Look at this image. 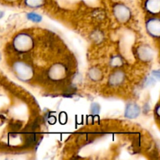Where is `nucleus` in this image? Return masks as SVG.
<instances>
[{
	"label": "nucleus",
	"mask_w": 160,
	"mask_h": 160,
	"mask_svg": "<svg viewBox=\"0 0 160 160\" xmlns=\"http://www.w3.org/2000/svg\"><path fill=\"white\" fill-rule=\"evenodd\" d=\"M100 110V106H98L97 103H93L91 106V112H92V114L94 115H97V114L99 113Z\"/></svg>",
	"instance_id": "14"
},
{
	"label": "nucleus",
	"mask_w": 160,
	"mask_h": 160,
	"mask_svg": "<svg viewBox=\"0 0 160 160\" xmlns=\"http://www.w3.org/2000/svg\"><path fill=\"white\" fill-rule=\"evenodd\" d=\"M1 59H2V56H1V54H0V60H1Z\"/></svg>",
	"instance_id": "16"
},
{
	"label": "nucleus",
	"mask_w": 160,
	"mask_h": 160,
	"mask_svg": "<svg viewBox=\"0 0 160 160\" xmlns=\"http://www.w3.org/2000/svg\"><path fill=\"white\" fill-rule=\"evenodd\" d=\"M141 112L140 107L135 103H128L125 109V117L130 119H134L139 116Z\"/></svg>",
	"instance_id": "5"
},
{
	"label": "nucleus",
	"mask_w": 160,
	"mask_h": 160,
	"mask_svg": "<svg viewBox=\"0 0 160 160\" xmlns=\"http://www.w3.org/2000/svg\"><path fill=\"white\" fill-rule=\"evenodd\" d=\"M66 70L62 65H57L54 66L51 68L49 71V75L52 78L55 80H58L59 78H62L65 76Z\"/></svg>",
	"instance_id": "7"
},
{
	"label": "nucleus",
	"mask_w": 160,
	"mask_h": 160,
	"mask_svg": "<svg viewBox=\"0 0 160 160\" xmlns=\"http://www.w3.org/2000/svg\"><path fill=\"white\" fill-rule=\"evenodd\" d=\"M33 40L31 36L26 34H19L15 38L13 42L16 49L20 52H26L33 47Z\"/></svg>",
	"instance_id": "1"
},
{
	"label": "nucleus",
	"mask_w": 160,
	"mask_h": 160,
	"mask_svg": "<svg viewBox=\"0 0 160 160\" xmlns=\"http://www.w3.org/2000/svg\"><path fill=\"white\" fill-rule=\"evenodd\" d=\"M139 58L143 61H151L153 58V52L151 48L147 45H144L138 50Z\"/></svg>",
	"instance_id": "6"
},
{
	"label": "nucleus",
	"mask_w": 160,
	"mask_h": 160,
	"mask_svg": "<svg viewBox=\"0 0 160 160\" xmlns=\"http://www.w3.org/2000/svg\"><path fill=\"white\" fill-rule=\"evenodd\" d=\"M89 76L94 81H98V80H101V78H102V72L100 71L97 68H93L90 70L89 72Z\"/></svg>",
	"instance_id": "10"
},
{
	"label": "nucleus",
	"mask_w": 160,
	"mask_h": 160,
	"mask_svg": "<svg viewBox=\"0 0 160 160\" xmlns=\"http://www.w3.org/2000/svg\"><path fill=\"white\" fill-rule=\"evenodd\" d=\"M146 28L150 35L153 37H159L160 34V23L159 19H151L147 22Z\"/></svg>",
	"instance_id": "4"
},
{
	"label": "nucleus",
	"mask_w": 160,
	"mask_h": 160,
	"mask_svg": "<svg viewBox=\"0 0 160 160\" xmlns=\"http://www.w3.org/2000/svg\"><path fill=\"white\" fill-rule=\"evenodd\" d=\"M3 15H4V12H3L2 11H1V10H0V19H1L2 17H3Z\"/></svg>",
	"instance_id": "15"
},
{
	"label": "nucleus",
	"mask_w": 160,
	"mask_h": 160,
	"mask_svg": "<svg viewBox=\"0 0 160 160\" xmlns=\"http://www.w3.org/2000/svg\"><path fill=\"white\" fill-rule=\"evenodd\" d=\"M14 70L17 77L20 80H23V81L31 79L33 75L32 69L30 67V66L27 65L24 62H17L14 65Z\"/></svg>",
	"instance_id": "2"
},
{
	"label": "nucleus",
	"mask_w": 160,
	"mask_h": 160,
	"mask_svg": "<svg viewBox=\"0 0 160 160\" xmlns=\"http://www.w3.org/2000/svg\"><path fill=\"white\" fill-rule=\"evenodd\" d=\"M116 18L121 23H126L131 17V11L129 8L123 4H117L113 8Z\"/></svg>",
	"instance_id": "3"
},
{
	"label": "nucleus",
	"mask_w": 160,
	"mask_h": 160,
	"mask_svg": "<svg viewBox=\"0 0 160 160\" xmlns=\"http://www.w3.org/2000/svg\"><path fill=\"white\" fill-rule=\"evenodd\" d=\"M24 2L29 7L38 8L43 5L44 0H24Z\"/></svg>",
	"instance_id": "11"
},
{
	"label": "nucleus",
	"mask_w": 160,
	"mask_h": 160,
	"mask_svg": "<svg viewBox=\"0 0 160 160\" xmlns=\"http://www.w3.org/2000/svg\"><path fill=\"white\" fill-rule=\"evenodd\" d=\"M123 80H124V73L123 72L118 70L111 74V76L109 77V82L111 85L117 86L123 83Z\"/></svg>",
	"instance_id": "8"
},
{
	"label": "nucleus",
	"mask_w": 160,
	"mask_h": 160,
	"mask_svg": "<svg viewBox=\"0 0 160 160\" xmlns=\"http://www.w3.org/2000/svg\"><path fill=\"white\" fill-rule=\"evenodd\" d=\"M27 17L28 19H29L30 20L33 22H35V23H39V22L42 21V18L40 15H38V13H35V12H29L27 15Z\"/></svg>",
	"instance_id": "12"
},
{
	"label": "nucleus",
	"mask_w": 160,
	"mask_h": 160,
	"mask_svg": "<svg viewBox=\"0 0 160 160\" xmlns=\"http://www.w3.org/2000/svg\"><path fill=\"white\" fill-rule=\"evenodd\" d=\"M110 63L113 67H119L123 64V61L119 56H115L111 59Z\"/></svg>",
	"instance_id": "13"
},
{
	"label": "nucleus",
	"mask_w": 160,
	"mask_h": 160,
	"mask_svg": "<svg viewBox=\"0 0 160 160\" xmlns=\"http://www.w3.org/2000/svg\"><path fill=\"white\" fill-rule=\"evenodd\" d=\"M145 8L152 13H157L160 9V0H146Z\"/></svg>",
	"instance_id": "9"
}]
</instances>
